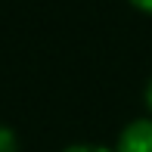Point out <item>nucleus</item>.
<instances>
[{"instance_id":"1","label":"nucleus","mask_w":152,"mask_h":152,"mask_svg":"<svg viewBox=\"0 0 152 152\" xmlns=\"http://www.w3.org/2000/svg\"><path fill=\"white\" fill-rule=\"evenodd\" d=\"M115 152H152V115L124 124L115 140Z\"/></svg>"},{"instance_id":"2","label":"nucleus","mask_w":152,"mask_h":152,"mask_svg":"<svg viewBox=\"0 0 152 152\" xmlns=\"http://www.w3.org/2000/svg\"><path fill=\"white\" fill-rule=\"evenodd\" d=\"M19 137L10 124H0V152H19Z\"/></svg>"},{"instance_id":"3","label":"nucleus","mask_w":152,"mask_h":152,"mask_svg":"<svg viewBox=\"0 0 152 152\" xmlns=\"http://www.w3.org/2000/svg\"><path fill=\"white\" fill-rule=\"evenodd\" d=\"M62 152H115L109 146H96V143H72V146H65Z\"/></svg>"},{"instance_id":"4","label":"nucleus","mask_w":152,"mask_h":152,"mask_svg":"<svg viewBox=\"0 0 152 152\" xmlns=\"http://www.w3.org/2000/svg\"><path fill=\"white\" fill-rule=\"evenodd\" d=\"M143 106H146V112L152 115V78L146 81V87H143Z\"/></svg>"},{"instance_id":"5","label":"nucleus","mask_w":152,"mask_h":152,"mask_svg":"<svg viewBox=\"0 0 152 152\" xmlns=\"http://www.w3.org/2000/svg\"><path fill=\"white\" fill-rule=\"evenodd\" d=\"M134 10H140V12H146V16H152V0H127Z\"/></svg>"}]
</instances>
